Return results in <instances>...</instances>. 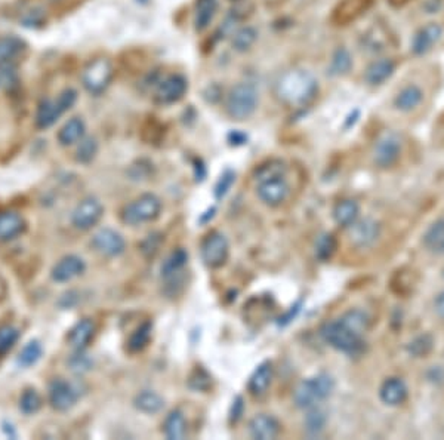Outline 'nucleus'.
<instances>
[{"mask_svg": "<svg viewBox=\"0 0 444 440\" xmlns=\"http://www.w3.org/2000/svg\"><path fill=\"white\" fill-rule=\"evenodd\" d=\"M317 91V79L309 71L301 69L283 73L274 87V94L279 101L291 107L308 104L314 100Z\"/></svg>", "mask_w": 444, "mask_h": 440, "instance_id": "f257e3e1", "label": "nucleus"}, {"mask_svg": "<svg viewBox=\"0 0 444 440\" xmlns=\"http://www.w3.org/2000/svg\"><path fill=\"white\" fill-rule=\"evenodd\" d=\"M333 389H335V382L327 373H320L317 377L304 380L293 391L295 405L301 409L314 408L317 403L329 398Z\"/></svg>", "mask_w": 444, "mask_h": 440, "instance_id": "f03ea898", "label": "nucleus"}, {"mask_svg": "<svg viewBox=\"0 0 444 440\" xmlns=\"http://www.w3.org/2000/svg\"><path fill=\"white\" fill-rule=\"evenodd\" d=\"M321 337L333 348L347 355H359L363 351V339L359 332H355L345 322L339 321L327 322L320 331Z\"/></svg>", "mask_w": 444, "mask_h": 440, "instance_id": "7ed1b4c3", "label": "nucleus"}, {"mask_svg": "<svg viewBox=\"0 0 444 440\" xmlns=\"http://www.w3.org/2000/svg\"><path fill=\"white\" fill-rule=\"evenodd\" d=\"M258 91L250 83H239L227 95L225 112L234 120L249 119L258 107Z\"/></svg>", "mask_w": 444, "mask_h": 440, "instance_id": "20e7f679", "label": "nucleus"}, {"mask_svg": "<svg viewBox=\"0 0 444 440\" xmlns=\"http://www.w3.org/2000/svg\"><path fill=\"white\" fill-rule=\"evenodd\" d=\"M77 100V92L71 87L62 91L57 100H43L39 104L36 115V125L40 129H46L52 126L57 120L70 110Z\"/></svg>", "mask_w": 444, "mask_h": 440, "instance_id": "39448f33", "label": "nucleus"}, {"mask_svg": "<svg viewBox=\"0 0 444 440\" xmlns=\"http://www.w3.org/2000/svg\"><path fill=\"white\" fill-rule=\"evenodd\" d=\"M160 211H162V202L157 196L142 194L123 209L121 218H123V221L126 224L138 226V224L154 221V219L160 215Z\"/></svg>", "mask_w": 444, "mask_h": 440, "instance_id": "423d86ee", "label": "nucleus"}, {"mask_svg": "<svg viewBox=\"0 0 444 440\" xmlns=\"http://www.w3.org/2000/svg\"><path fill=\"white\" fill-rule=\"evenodd\" d=\"M113 74V65H111V62L107 58H96L91 61L86 65V69L82 74L85 90L92 95L103 94L111 83Z\"/></svg>", "mask_w": 444, "mask_h": 440, "instance_id": "0eeeda50", "label": "nucleus"}, {"mask_svg": "<svg viewBox=\"0 0 444 440\" xmlns=\"http://www.w3.org/2000/svg\"><path fill=\"white\" fill-rule=\"evenodd\" d=\"M289 184L284 180L283 174H273L259 177L258 196L259 199L268 206L282 205L289 196Z\"/></svg>", "mask_w": 444, "mask_h": 440, "instance_id": "6e6552de", "label": "nucleus"}, {"mask_svg": "<svg viewBox=\"0 0 444 440\" xmlns=\"http://www.w3.org/2000/svg\"><path fill=\"white\" fill-rule=\"evenodd\" d=\"M228 242L224 235L218 232L210 233L202 244V258L210 269L224 266L228 258Z\"/></svg>", "mask_w": 444, "mask_h": 440, "instance_id": "1a4fd4ad", "label": "nucleus"}, {"mask_svg": "<svg viewBox=\"0 0 444 440\" xmlns=\"http://www.w3.org/2000/svg\"><path fill=\"white\" fill-rule=\"evenodd\" d=\"M402 153V141L394 132H386L377 139L373 150V160L379 168H390Z\"/></svg>", "mask_w": 444, "mask_h": 440, "instance_id": "9d476101", "label": "nucleus"}, {"mask_svg": "<svg viewBox=\"0 0 444 440\" xmlns=\"http://www.w3.org/2000/svg\"><path fill=\"white\" fill-rule=\"evenodd\" d=\"M188 91V82L181 74H171L163 79L154 92L155 103L168 105L182 100Z\"/></svg>", "mask_w": 444, "mask_h": 440, "instance_id": "9b49d317", "label": "nucleus"}, {"mask_svg": "<svg viewBox=\"0 0 444 440\" xmlns=\"http://www.w3.org/2000/svg\"><path fill=\"white\" fill-rule=\"evenodd\" d=\"M104 214V208L95 197H86L76 206L71 215L73 226L79 230L92 228Z\"/></svg>", "mask_w": 444, "mask_h": 440, "instance_id": "f8f14e48", "label": "nucleus"}, {"mask_svg": "<svg viewBox=\"0 0 444 440\" xmlns=\"http://www.w3.org/2000/svg\"><path fill=\"white\" fill-rule=\"evenodd\" d=\"M92 246L104 257H119L123 254L126 242L120 233L111 228H103L92 237Z\"/></svg>", "mask_w": 444, "mask_h": 440, "instance_id": "ddd939ff", "label": "nucleus"}, {"mask_svg": "<svg viewBox=\"0 0 444 440\" xmlns=\"http://www.w3.org/2000/svg\"><path fill=\"white\" fill-rule=\"evenodd\" d=\"M77 399H79V393L71 386L70 382H67L61 378L53 380L49 386V402L53 409L57 411H69L76 405Z\"/></svg>", "mask_w": 444, "mask_h": 440, "instance_id": "4468645a", "label": "nucleus"}, {"mask_svg": "<svg viewBox=\"0 0 444 440\" xmlns=\"http://www.w3.org/2000/svg\"><path fill=\"white\" fill-rule=\"evenodd\" d=\"M85 269H86L85 261L80 257L67 255L55 264L51 271V276L55 282H60V283L70 282L74 278L80 276V274L85 271Z\"/></svg>", "mask_w": 444, "mask_h": 440, "instance_id": "2eb2a0df", "label": "nucleus"}, {"mask_svg": "<svg viewBox=\"0 0 444 440\" xmlns=\"http://www.w3.org/2000/svg\"><path fill=\"white\" fill-rule=\"evenodd\" d=\"M443 37V27L437 23H429L422 27L412 40V51L416 55H424L434 48Z\"/></svg>", "mask_w": 444, "mask_h": 440, "instance_id": "dca6fc26", "label": "nucleus"}, {"mask_svg": "<svg viewBox=\"0 0 444 440\" xmlns=\"http://www.w3.org/2000/svg\"><path fill=\"white\" fill-rule=\"evenodd\" d=\"M351 227V242L359 248L370 246L373 242L379 236V226L370 218L361 219V221H355Z\"/></svg>", "mask_w": 444, "mask_h": 440, "instance_id": "f3484780", "label": "nucleus"}, {"mask_svg": "<svg viewBox=\"0 0 444 440\" xmlns=\"http://www.w3.org/2000/svg\"><path fill=\"white\" fill-rule=\"evenodd\" d=\"M249 432L253 439L271 440L279 436L280 424L274 416L259 414L252 418V421L249 423Z\"/></svg>", "mask_w": 444, "mask_h": 440, "instance_id": "a211bd4d", "label": "nucleus"}, {"mask_svg": "<svg viewBox=\"0 0 444 440\" xmlns=\"http://www.w3.org/2000/svg\"><path fill=\"white\" fill-rule=\"evenodd\" d=\"M422 100H424L422 87L416 83H410L400 90L394 100V105L400 112H412L413 108H416L422 103Z\"/></svg>", "mask_w": 444, "mask_h": 440, "instance_id": "6ab92c4d", "label": "nucleus"}, {"mask_svg": "<svg viewBox=\"0 0 444 440\" xmlns=\"http://www.w3.org/2000/svg\"><path fill=\"white\" fill-rule=\"evenodd\" d=\"M271 378H273L271 363L270 362H262L261 365H258V368L253 371V373L249 378L248 387H249L250 394L257 396V398L265 394V391L268 390L270 384H271Z\"/></svg>", "mask_w": 444, "mask_h": 440, "instance_id": "aec40b11", "label": "nucleus"}, {"mask_svg": "<svg viewBox=\"0 0 444 440\" xmlns=\"http://www.w3.org/2000/svg\"><path fill=\"white\" fill-rule=\"evenodd\" d=\"M381 400L385 405L390 406H397L400 403H403L407 398V387L406 384L400 378H390L386 380L379 391Z\"/></svg>", "mask_w": 444, "mask_h": 440, "instance_id": "412c9836", "label": "nucleus"}, {"mask_svg": "<svg viewBox=\"0 0 444 440\" xmlns=\"http://www.w3.org/2000/svg\"><path fill=\"white\" fill-rule=\"evenodd\" d=\"M395 70V64L393 60H377L372 62L368 70H366L364 79L369 85H382L385 81H388L393 76Z\"/></svg>", "mask_w": 444, "mask_h": 440, "instance_id": "4be33fe9", "label": "nucleus"}, {"mask_svg": "<svg viewBox=\"0 0 444 440\" xmlns=\"http://www.w3.org/2000/svg\"><path fill=\"white\" fill-rule=\"evenodd\" d=\"M26 223L17 212H2L0 214V240H12L22 233Z\"/></svg>", "mask_w": 444, "mask_h": 440, "instance_id": "5701e85b", "label": "nucleus"}, {"mask_svg": "<svg viewBox=\"0 0 444 440\" xmlns=\"http://www.w3.org/2000/svg\"><path fill=\"white\" fill-rule=\"evenodd\" d=\"M94 331L95 325L91 319H82V321L77 322L69 332V343L76 350H83L89 341H91Z\"/></svg>", "mask_w": 444, "mask_h": 440, "instance_id": "b1692460", "label": "nucleus"}, {"mask_svg": "<svg viewBox=\"0 0 444 440\" xmlns=\"http://www.w3.org/2000/svg\"><path fill=\"white\" fill-rule=\"evenodd\" d=\"M218 10L216 0H197L196 3V18L194 24L198 31H203L212 23V19Z\"/></svg>", "mask_w": 444, "mask_h": 440, "instance_id": "393cba45", "label": "nucleus"}, {"mask_svg": "<svg viewBox=\"0 0 444 440\" xmlns=\"http://www.w3.org/2000/svg\"><path fill=\"white\" fill-rule=\"evenodd\" d=\"M163 430L166 437L169 440H181L184 439L185 433H187V423H185V416L181 411H172L164 420V425Z\"/></svg>", "mask_w": 444, "mask_h": 440, "instance_id": "a878e982", "label": "nucleus"}, {"mask_svg": "<svg viewBox=\"0 0 444 440\" xmlns=\"http://www.w3.org/2000/svg\"><path fill=\"white\" fill-rule=\"evenodd\" d=\"M424 245L432 254H444V219H438L427 230Z\"/></svg>", "mask_w": 444, "mask_h": 440, "instance_id": "bb28decb", "label": "nucleus"}, {"mask_svg": "<svg viewBox=\"0 0 444 440\" xmlns=\"http://www.w3.org/2000/svg\"><path fill=\"white\" fill-rule=\"evenodd\" d=\"M85 134V124L79 117H73L58 132V141L62 146H70L80 141Z\"/></svg>", "mask_w": 444, "mask_h": 440, "instance_id": "cd10ccee", "label": "nucleus"}, {"mask_svg": "<svg viewBox=\"0 0 444 440\" xmlns=\"http://www.w3.org/2000/svg\"><path fill=\"white\" fill-rule=\"evenodd\" d=\"M133 405H135V408L138 411H141L144 414H155L163 408L164 402L155 391L144 390L135 396V399H133Z\"/></svg>", "mask_w": 444, "mask_h": 440, "instance_id": "c85d7f7f", "label": "nucleus"}, {"mask_svg": "<svg viewBox=\"0 0 444 440\" xmlns=\"http://www.w3.org/2000/svg\"><path fill=\"white\" fill-rule=\"evenodd\" d=\"M359 211V205L354 201H342L333 209V217H335V221L339 226L350 227L357 221Z\"/></svg>", "mask_w": 444, "mask_h": 440, "instance_id": "c756f323", "label": "nucleus"}, {"mask_svg": "<svg viewBox=\"0 0 444 440\" xmlns=\"http://www.w3.org/2000/svg\"><path fill=\"white\" fill-rule=\"evenodd\" d=\"M369 2L370 0H345V2L339 6V10L335 12V19L342 24L350 23L351 19L357 18L363 10L368 8Z\"/></svg>", "mask_w": 444, "mask_h": 440, "instance_id": "7c9ffc66", "label": "nucleus"}, {"mask_svg": "<svg viewBox=\"0 0 444 440\" xmlns=\"http://www.w3.org/2000/svg\"><path fill=\"white\" fill-rule=\"evenodd\" d=\"M151 331H153V325L150 322H146V323H142L141 326H138L128 341L129 351H132V353H137V351H141V350L146 348L150 343Z\"/></svg>", "mask_w": 444, "mask_h": 440, "instance_id": "2f4dec72", "label": "nucleus"}, {"mask_svg": "<svg viewBox=\"0 0 444 440\" xmlns=\"http://www.w3.org/2000/svg\"><path fill=\"white\" fill-rule=\"evenodd\" d=\"M187 260H188L187 252L181 248L176 249L169 255V258L164 261V264L162 266V274L164 278H173L175 274H178L184 269Z\"/></svg>", "mask_w": 444, "mask_h": 440, "instance_id": "473e14b6", "label": "nucleus"}, {"mask_svg": "<svg viewBox=\"0 0 444 440\" xmlns=\"http://www.w3.org/2000/svg\"><path fill=\"white\" fill-rule=\"evenodd\" d=\"M22 51V42L17 37L0 39V64H9Z\"/></svg>", "mask_w": 444, "mask_h": 440, "instance_id": "72a5a7b5", "label": "nucleus"}, {"mask_svg": "<svg viewBox=\"0 0 444 440\" xmlns=\"http://www.w3.org/2000/svg\"><path fill=\"white\" fill-rule=\"evenodd\" d=\"M352 65V60L351 55L347 49L339 48L335 53H333V58L330 62V73L333 76H341V74H347Z\"/></svg>", "mask_w": 444, "mask_h": 440, "instance_id": "f704fd0d", "label": "nucleus"}, {"mask_svg": "<svg viewBox=\"0 0 444 440\" xmlns=\"http://www.w3.org/2000/svg\"><path fill=\"white\" fill-rule=\"evenodd\" d=\"M43 355V348H42V344L39 343V341H30V343L22 348V351L19 353V357H18V363L22 366H33L35 363L39 362V359L42 357Z\"/></svg>", "mask_w": 444, "mask_h": 440, "instance_id": "c9c22d12", "label": "nucleus"}, {"mask_svg": "<svg viewBox=\"0 0 444 440\" xmlns=\"http://www.w3.org/2000/svg\"><path fill=\"white\" fill-rule=\"evenodd\" d=\"M257 31H255V28L252 27H243L240 28L234 37H232V46H234L236 51L239 52H243V51H248L255 42H257Z\"/></svg>", "mask_w": 444, "mask_h": 440, "instance_id": "e433bc0d", "label": "nucleus"}, {"mask_svg": "<svg viewBox=\"0 0 444 440\" xmlns=\"http://www.w3.org/2000/svg\"><path fill=\"white\" fill-rule=\"evenodd\" d=\"M42 406V399L35 389H28L22 393L19 399V409L26 415L36 414Z\"/></svg>", "mask_w": 444, "mask_h": 440, "instance_id": "4c0bfd02", "label": "nucleus"}, {"mask_svg": "<svg viewBox=\"0 0 444 440\" xmlns=\"http://www.w3.org/2000/svg\"><path fill=\"white\" fill-rule=\"evenodd\" d=\"M326 415L323 411L314 408H309V412L305 420V428L309 434H318L325 428Z\"/></svg>", "mask_w": 444, "mask_h": 440, "instance_id": "58836bf2", "label": "nucleus"}, {"mask_svg": "<svg viewBox=\"0 0 444 440\" xmlns=\"http://www.w3.org/2000/svg\"><path fill=\"white\" fill-rule=\"evenodd\" d=\"M342 321L345 322L350 328H352L355 332H359L360 335L368 329V325H369V319L368 316H366L363 312L360 310H351L348 313L343 314Z\"/></svg>", "mask_w": 444, "mask_h": 440, "instance_id": "ea45409f", "label": "nucleus"}, {"mask_svg": "<svg viewBox=\"0 0 444 440\" xmlns=\"http://www.w3.org/2000/svg\"><path fill=\"white\" fill-rule=\"evenodd\" d=\"M19 338V331L15 326L5 325L0 328V355H5L15 346Z\"/></svg>", "mask_w": 444, "mask_h": 440, "instance_id": "a19ab883", "label": "nucleus"}, {"mask_svg": "<svg viewBox=\"0 0 444 440\" xmlns=\"http://www.w3.org/2000/svg\"><path fill=\"white\" fill-rule=\"evenodd\" d=\"M335 251H336V240L332 235H323L317 240L316 255L321 261H326V260L332 258V255L335 254Z\"/></svg>", "mask_w": 444, "mask_h": 440, "instance_id": "79ce46f5", "label": "nucleus"}, {"mask_svg": "<svg viewBox=\"0 0 444 440\" xmlns=\"http://www.w3.org/2000/svg\"><path fill=\"white\" fill-rule=\"evenodd\" d=\"M98 151V144L94 138H86L80 142V146L77 147L76 151V160L80 163H89L91 162Z\"/></svg>", "mask_w": 444, "mask_h": 440, "instance_id": "37998d69", "label": "nucleus"}, {"mask_svg": "<svg viewBox=\"0 0 444 440\" xmlns=\"http://www.w3.org/2000/svg\"><path fill=\"white\" fill-rule=\"evenodd\" d=\"M432 348V338L428 335H422L413 339L409 346V351L415 356H424Z\"/></svg>", "mask_w": 444, "mask_h": 440, "instance_id": "c03bdc74", "label": "nucleus"}, {"mask_svg": "<svg viewBox=\"0 0 444 440\" xmlns=\"http://www.w3.org/2000/svg\"><path fill=\"white\" fill-rule=\"evenodd\" d=\"M234 180H236V174L232 171H225L224 174H222V177L219 178V181L215 185V197H216V199H222V197H224L228 193V190L231 189V185H232V183H234Z\"/></svg>", "mask_w": 444, "mask_h": 440, "instance_id": "a18cd8bd", "label": "nucleus"}, {"mask_svg": "<svg viewBox=\"0 0 444 440\" xmlns=\"http://www.w3.org/2000/svg\"><path fill=\"white\" fill-rule=\"evenodd\" d=\"M69 365H70V368H71L73 372H76V373H83V372H87L89 369H91L92 360L89 359L86 355H83L82 350H79V353L74 355V356L70 359Z\"/></svg>", "mask_w": 444, "mask_h": 440, "instance_id": "49530a36", "label": "nucleus"}, {"mask_svg": "<svg viewBox=\"0 0 444 440\" xmlns=\"http://www.w3.org/2000/svg\"><path fill=\"white\" fill-rule=\"evenodd\" d=\"M210 384V378L203 369H196L190 378V387L194 390H206Z\"/></svg>", "mask_w": 444, "mask_h": 440, "instance_id": "de8ad7c7", "label": "nucleus"}, {"mask_svg": "<svg viewBox=\"0 0 444 440\" xmlns=\"http://www.w3.org/2000/svg\"><path fill=\"white\" fill-rule=\"evenodd\" d=\"M147 245H142V252L148 257H153L155 252L159 251V245H160V236L159 235H153V236H148V239L146 240Z\"/></svg>", "mask_w": 444, "mask_h": 440, "instance_id": "09e8293b", "label": "nucleus"}, {"mask_svg": "<svg viewBox=\"0 0 444 440\" xmlns=\"http://www.w3.org/2000/svg\"><path fill=\"white\" fill-rule=\"evenodd\" d=\"M243 409H244L243 399L240 398V396H237V398L234 399V402H232V406H231V412H230L231 423H237L240 420L241 415H243Z\"/></svg>", "mask_w": 444, "mask_h": 440, "instance_id": "8fccbe9b", "label": "nucleus"}, {"mask_svg": "<svg viewBox=\"0 0 444 440\" xmlns=\"http://www.w3.org/2000/svg\"><path fill=\"white\" fill-rule=\"evenodd\" d=\"M299 307H301V303H298L295 307H292V309L289 310V313H287L286 316L280 317V322H279V325H287L289 322H292V321H293V317L299 313Z\"/></svg>", "mask_w": 444, "mask_h": 440, "instance_id": "3c124183", "label": "nucleus"}, {"mask_svg": "<svg viewBox=\"0 0 444 440\" xmlns=\"http://www.w3.org/2000/svg\"><path fill=\"white\" fill-rule=\"evenodd\" d=\"M436 312L438 313V316L444 319V292L438 294V296L436 298Z\"/></svg>", "mask_w": 444, "mask_h": 440, "instance_id": "603ef678", "label": "nucleus"}, {"mask_svg": "<svg viewBox=\"0 0 444 440\" xmlns=\"http://www.w3.org/2000/svg\"><path fill=\"white\" fill-rule=\"evenodd\" d=\"M398 2H400V0H398Z\"/></svg>", "mask_w": 444, "mask_h": 440, "instance_id": "864d4df0", "label": "nucleus"}]
</instances>
